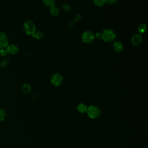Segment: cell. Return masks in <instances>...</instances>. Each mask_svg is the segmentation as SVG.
Returning a JSON list of instances; mask_svg holds the SVG:
<instances>
[{"mask_svg":"<svg viewBox=\"0 0 148 148\" xmlns=\"http://www.w3.org/2000/svg\"><path fill=\"white\" fill-rule=\"evenodd\" d=\"M86 113L88 117L91 119H97L99 118L101 114V110L99 107L92 105L87 108Z\"/></svg>","mask_w":148,"mask_h":148,"instance_id":"cell-1","label":"cell"},{"mask_svg":"<svg viewBox=\"0 0 148 148\" xmlns=\"http://www.w3.org/2000/svg\"><path fill=\"white\" fill-rule=\"evenodd\" d=\"M116 37V33L110 29L106 28L103 29L101 33V39L106 42H113Z\"/></svg>","mask_w":148,"mask_h":148,"instance_id":"cell-2","label":"cell"},{"mask_svg":"<svg viewBox=\"0 0 148 148\" xmlns=\"http://www.w3.org/2000/svg\"><path fill=\"white\" fill-rule=\"evenodd\" d=\"M24 31L28 35H32L36 31V26L32 20L26 21L23 25Z\"/></svg>","mask_w":148,"mask_h":148,"instance_id":"cell-3","label":"cell"},{"mask_svg":"<svg viewBox=\"0 0 148 148\" xmlns=\"http://www.w3.org/2000/svg\"><path fill=\"white\" fill-rule=\"evenodd\" d=\"M81 38L83 43L89 44L94 40L95 35L90 31H86L83 33Z\"/></svg>","mask_w":148,"mask_h":148,"instance_id":"cell-4","label":"cell"},{"mask_svg":"<svg viewBox=\"0 0 148 148\" xmlns=\"http://www.w3.org/2000/svg\"><path fill=\"white\" fill-rule=\"evenodd\" d=\"M50 82L53 86L56 87H60L61 86L63 82L62 76L60 73H54L51 76Z\"/></svg>","mask_w":148,"mask_h":148,"instance_id":"cell-5","label":"cell"},{"mask_svg":"<svg viewBox=\"0 0 148 148\" xmlns=\"http://www.w3.org/2000/svg\"><path fill=\"white\" fill-rule=\"evenodd\" d=\"M8 44L9 39L7 35L3 32H0V49L6 47Z\"/></svg>","mask_w":148,"mask_h":148,"instance_id":"cell-6","label":"cell"},{"mask_svg":"<svg viewBox=\"0 0 148 148\" xmlns=\"http://www.w3.org/2000/svg\"><path fill=\"white\" fill-rule=\"evenodd\" d=\"M131 43L134 46L139 45L142 41V36L140 34H135L131 37Z\"/></svg>","mask_w":148,"mask_h":148,"instance_id":"cell-7","label":"cell"},{"mask_svg":"<svg viewBox=\"0 0 148 148\" xmlns=\"http://www.w3.org/2000/svg\"><path fill=\"white\" fill-rule=\"evenodd\" d=\"M8 54H9L10 55H14L18 53L19 51V48L18 46L14 44H11V45H8V46L6 47Z\"/></svg>","mask_w":148,"mask_h":148,"instance_id":"cell-8","label":"cell"},{"mask_svg":"<svg viewBox=\"0 0 148 148\" xmlns=\"http://www.w3.org/2000/svg\"><path fill=\"white\" fill-rule=\"evenodd\" d=\"M113 50L117 52V53H120L121 52L123 49V43L120 42V41H116L113 44Z\"/></svg>","mask_w":148,"mask_h":148,"instance_id":"cell-9","label":"cell"},{"mask_svg":"<svg viewBox=\"0 0 148 148\" xmlns=\"http://www.w3.org/2000/svg\"><path fill=\"white\" fill-rule=\"evenodd\" d=\"M87 108L88 106L85 103H80L77 105L76 107V109H77V111L80 113H85L87 112Z\"/></svg>","mask_w":148,"mask_h":148,"instance_id":"cell-10","label":"cell"},{"mask_svg":"<svg viewBox=\"0 0 148 148\" xmlns=\"http://www.w3.org/2000/svg\"><path fill=\"white\" fill-rule=\"evenodd\" d=\"M50 13L54 17H57L60 14V9L59 8L54 5L51 7H50Z\"/></svg>","mask_w":148,"mask_h":148,"instance_id":"cell-11","label":"cell"},{"mask_svg":"<svg viewBox=\"0 0 148 148\" xmlns=\"http://www.w3.org/2000/svg\"><path fill=\"white\" fill-rule=\"evenodd\" d=\"M31 86L28 83H25L23 84L21 88V90L23 93L27 94L31 91Z\"/></svg>","mask_w":148,"mask_h":148,"instance_id":"cell-12","label":"cell"},{"mask_svg":"<svg viewBox=\"0 0 148 148\" xmlns=\"http://www.w3.org/2000/svg\"><path fill=\"white\" fill-rule=\"evenodd\" d=\"M44 36V34L43 32L40 31V30H38V31H36L34 34L32 35V36L36 39H41Z\"/></svg>","mask_w":148,"mask_h":148,"instance_id":"cell-13","label":"cell"},{"mask_svg":"<svg viewBox=\"0 0 148 148\" xmlns=\"http://www.w3.org/2000/svg\"><path fill=\"white\" fill-rule=\"evenodd\" d=\"M56 0H42L43 3L47 7H51L55 5Z\"/></svg>","mask_w":148,"mask_h":148,"instance_id":"cell-14","label":"cell"},{"mask_svg":"<svg viewBox=\"0 0 148 148\" xmlns=\"http://www.w3.org/2000/svg\"><path fill=\"white\" fill-rule=\"evenodd\" d=\"M107 0H93L94 3L98 6V7H102L106 3Z\"/></svg>","mask_w":148,"mask_h":148,"instance_id":"cell-15","label":"cell"},{"mask_svg":"<svg viewBox=\"0 0 148 148\" xmlns=\"http://www.w3.org/2000/svg\"><path fill=\"white\" fill-rule=\"evenodd\" d=\"M146 31V25L145 24H140L138 27V31L139 34L141 35L142 34H144Z\"/></svg>","mask_w":148,"mask_h":148,"instance_id":"cell-16","label":"cell"},{"mask_svg":"<svg viewBox=\"0 0 148 148\" xmlns=\"http://www.w3.org/2000/svg\"><path fill=\"white\" fill-rule=\"evenodd\" d=\"M9 63V60L8 58H4L3 59L1 62H0V66L1 67V68H3L5 67H6V66H8V65Z\"/></svg>","mask_w":148,"mask_h":148,"instance_id":"cell-17","label":"cell"},{"mask_svg":"<svg viewBox=\"0 0 148 148\" xmlns=\"http://www.w3.org/2000/svg\"><path fill=\"white\" fill-rule=\"evenodd\" d=\"M6 116V114L5 111L2 109H0V121H3L5 120Z\"/></svg>","mask_w":148,"mask_h":148,"instance_id":"cell-18","label":"cell"},{"mask_svg":"<svg viewBox=\"0 0 148 148\" xmlns=\"http://www.w3.org/2000/svg\"><path fill=\"white\" fill-rule=\"evenodd\" d=\"M0 54L2 57H5L8 54V51L6 47L2 48L0 49Z\"/></svg>","mask_w":148,"mask_h":148,"instance_id":"cell-19","label":"cell"},{"mask_svg":"<svg viewBox=\"0 0 148 148\" xmlns=\"http://www.w3.org/2000/svg\"><path fill=\"white\" fill-rule=\"evenodd\" d=\"M62 8L65 11H69L71 10V6L68 4H66V3H64L62 5Z\"/></svg>","mask_w":148,"mask_h":148,"instance_id":"cell-20","label":"cell"},{"mask_svg":"<svg viewBox=\"0 0 148 148\" xmlns=\"http://www.w3.org/2000/svg\"><path fill=\"white\" fill-rule=\"evenodd\" d=\"M117 1L118 0H107L106 3H109V5H114V4L116 3Z\"/></svg>","mask_w":148,"mask_h":148,"instance_id":"cell-21","label":"cell"},{"mask_svg":"<svg viewBox=\"0 0 148 148\" xmlns=\"http://www.w3.org/2000/svg\"><path fill=\"white\" fill-rule=\"evenodd\" d=\"M81 18H82L80 14H77L75 16L74 19H75V21H79L81 20Z\"/></svg>","mask_w":148,"mask_h":148,"instance_id":"cell-22","label":"cell"},{"mask_svg":"<svg viewBox=\"0 0 148 148\" xmlns=\"http://www.w3.org/2000/svg\"><path fill=\"white\" fill-rule=\"evenodd\" d=\"M97 38V39H101V33L100 32H98L97 34H96L95 35V38Z\"/></svg>","mask_w":148,"mask_h":148,"instance_id":"cell-23","label":"cell"}]
</instances>
